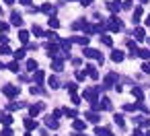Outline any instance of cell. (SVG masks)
I'll list each match as a JSON object with an SVG mask.
<instances>
[{
  "label": "cell",
  "mask_w": 150,
  "mask_h": 136,
  "mask_svg": "<svg viewBox=\"0 0 150 136\" xmlns=\"http://www.w3.org/2000/svg\"><path fill=\"white\" fill-rule=\"evenodd\" d=\"M82 54H84L86 58H95L97 62L103 64V54H101V52H97V50H93V48H86V50H82Z\"/></svg>",
  "instance_id": "6da1fadb"
},
{
  "label": "cell",
  "mask_w": 150,
  "mask_h": 136,
  "mask_svg": "<svg viewBox=\"0 0 150 136\" xmlns=\"http://www.w3.org/2000/svg\"><path fill=\"white\" fill-rule=\"evenodd\" d=\"M2 93H4L6 97H11V99H13V97H17V95H19V87H15V85H4V87H2Z\"/></svg>",
  "instance_id": "7a4b0ae2"
},
{
  "label": "cell",
  "mask_w": 150,
  "mask_h": 136,
  "mask_svg": "<svg viewBox=\"0 0 150 136\" xmlns=\"http://www.w3.org/2000/svg\"><path fill=\"white\" fill-rule=\"evenodd\" d=\"M107 27H109L111 31H119V29H121V21H119L117 17H111V19L107 21Z\"/></svg>",
  "instance_id": "3957f363"
},
{
  "label": "cell",
  "mask_w": 150,
  "mask_h": 136,
  "mask_svg": "<svg viewBox=\"0 0 150 136\" xmlns=\"http://www.w3.org/2000/svg\"><path fill=\"white\" fill-rule=\"evenodd\" d=\"M117 83V74L115 72H109L107 76H105V85L103 87H111V85H115Z\"/></svg>",
  "instance_id": "277c9868"
},
{
  "label": "cell",
  "mask_w": 150,
  "mask_h": 136,
  "mask_svg": "<svg viewBox=\"0 0 150 136\" xmlns=\"http://www.w3.org/2000/svg\"><path fill=\"white\" fill-rule=\"evenodd\" d=\"M11 23L17 25V27H23V17H21L19 13H13V15H11Z\"/></svg>",
  "instance_id": "5b68a950"
},
{
  "label": "cell",
  "mask_w": 150,
  "mask_h": 136,
  "mask_svg": "<svg viewBox=\"0 0 150 136\" xmlns=\"http://www.w3.org/2000/svg\"><path fill=\"white\" fill-rule=\"evenodd\" d=\"M43 107H45L43 103H37V105H31V107H29V115H31V117H35V115H37V113H39V111H41Z\"/></svg>",
  "instance_id": "8992f818"
},
{
  "label": "cell",
  "mask_w": 150,
  "mask_h": 136,
  "mask_svg": "<svg viewBox=\"0 0 150 136\" xmlns=\"http://www.w3.org/2000/svg\"><path fill=\"white\" fill-rule=\"evenodd\" d=\"M134 37H136L138 41H144V39H146V31H144L142 27H136V31H134Z\"/></svg>",
  "instance_id": "52a82bcc"
},
{
  "label": "cell",
  "mask_w": 150,
  "mask_h": 136,
  "mask_svg": "<svg viewBox=\"0 0 150 136\" xmlns=\"http://www.w3.org/2000/svg\"><path fill=\"white\" fill-rule=\"evenodd\" d=\"M91 78H99V72H97V68L93 66V64H86V70H84Z\"/></svg>",
  "instance_id": "ba28073f"
},
{
  "label": "cell",
  "mask_w": 150,
  "mask_h": 136,
  "mask_svg": "<svg viewBox=\"0 0 150 136\" xmlns=\"http://www.w3.org/2000/svg\"><path fill=\"white\" fill-rule=\"evenodd\" d=\"M107 9H109L111 13H119V9H121L119 0H113V2H107Z\"/></svg>",
  "instance_id": "9c48e42d"
},
{
  "label": "cell",
  "mask_w": 150,
  "mask_h": 136,
  "mask_svg": "<svg viewBox=\"0 0 150 136\" xmlns=\"http://www.w3.org/2000/svg\"><path fill=\"white\" fill-rule=\"evenodd\" d=\"M70 41H76V43H80V46H86V43H88V37H86V35H74Z\"/></svg>",
  "instance_id": "30bf717a"
},
{
  "label": "cell",
  "mask_w": 150,
  "mask_h": 136,
  "mask_svg": "<svg viewBox=\"0 0 150 136\" xmlns=\"http://www.w3.org/2000/svg\"><path fill=\"white\" fill-rule=\"evenodd\" d=\"M123 58H125L123 52H119V50H113V52H111V60H113V62H121Z\"/></svg>",
  "instance_id": "8fae6325"
},
{
  "label": "cell",
  "mask_w": 150,
  "mask_h": 136,
  "mask_svg": "<svg viewBox=\"0 0 150 136\" xmlns=\"http://www.w3.org/2000/svg\"><path fill=\"white\" fill-rule=\"evenodd\" d=\"M0 122L6 124V126H11V124H13V117H11L6 111H0Z\"/></svg>",
  "instance_id": "7c38bea8"
},
{
  "label": "cell",
  "mask_w": 150,
  "mask_h": 136,
  "mask_svg": "<svg viewBox=\"0 0 150 136\" xmlns=\"http://www.w3.org/2000/svg\"><path fill=\"white\" fill-rule=\"evenodd\" d=\"M140 17H142V6H136V9H134V19H132V21H134V25H138V23H140Z\"/></svg>",
  "instance_id": "4fadbf2b"
},
{
  "label": "cell",
  "mask_w": 150,
  "mask_h": 136,
  "mask_svg": "<svg viewBox=\"0 0 150 136\" xmlns=\"http://www.w3.org/2000/svg\"><path fill=\"white\" fill-rule=\"evenodd\" d=\"M132 95H134L138 101H144V93H142V89H140V87H134V89H132Z\"/></svg>",
  "instance_id": "5bb4252c"
},
{
  "label": "cell",
  "mask_w": 150,
  "mask_h": 136,
  "mask_svg": "<svg viewBox=\"0 0 150 136\" xmlns=\"http://www.w3.org/2000/svg\"><path fill=\"white\" fill-rule=\"evenodd\" d=\"M95 134H97V136H111V132H109L107 128H101V126L95 128Z\"/></svg>",
  "instance_id": "9a60e30c"
},
{
  "label": "cell",
  "mask_w": 150,
  "mask_h": 136,
  "mask_svg": "<svg viewBox=\"0 0 150 136\" xmlns=\"http://www.w3.org/2000/svg\"><path fill=\"white\" fill-rule=\"evenodd\" d=\"M84 117H86V120H88V122H93V124H97V122H99V117H101V115H99V113H95V111H91V113H86V115H84Z\"/></svg>",
  "instance_id": "2e32d148"
},
{
  "label": "cell",
  "mask_w": 150,
  "mask_h": 136,
  "mask_svg": "<svg viewBox=\"0 0 150 136\" xmlns=\"http://www.w3.org/2000/svg\"><path fill=\"white\" fill-rule=\"evenodd\" d=\"M33 78H35V83H37V85H41V83H43V78H45V74H43L41 70H35V76H33Z\"/></svg>",
  "instance_id": "e0dca14e"
},
{
  "label": "cell",
  "mask_w": 150,
  "mask_h": 136,
  "mask_svg": "<svg viewBox=\"0 0 150 136\" xmlns=\"http://www.w3.org/2000/svg\"><path fill=\"white\" fill-rule=\"evenodd\" d=\"M113 120H115V124H117L119 128H123V126H125V122H123V115H121V113H115V115H113Z\"/></svg>",
  "instance_id": "ac0fdd59"
},
{
  "label": "cell",
  "mask_w": 150,
  "mask_h": 136,
  "mask_svg": "<svg viewBox=\"0 0 150 136\" xmlns=\"http://www.w3.org/2000/svg\"><path fill=\"white\" fill-rule=\"evenodd\" d=\"M25 128H27V130H33V128H37V122L31 120V117H27V120H25Z\"/></svg>",
  "instance_id": "d6986e66"
},
{
  "label": "cell",
  "mask_w": 150,
  "mask_h": 136,
  "mask_svg": "<svg viewBox=\"0 0 150 136\" xmlns=\"http://www.w3.org/2000/svg\"><path fill=\"white\" fill-rule=\"evenodd\" d=\"M45 124H47V128H58V120H56V117H52V115H50V117H45Z\"/></svg>",
  "instance_id": "ffe728a7"
},
{
  "label": "cell",
  "mask_w": 150,
  "mask_h": 136,
  "mask_svg": "<svg viewBox=\"0 0 150 136\" xmlns=\"http://www.w3.org/2000/svg\"><path fill=\"white\" fill-rule=\"evenodd\" d=\"M72 126H74V130H84V128H86V122H82V120H74Z\"/></svg>",
  "instance_id": "44dd1931"
},
{
  "label": "cell",
  "mask_w": 150,
  "mask_h": 136,
  "mask_svg": "<svg viewBox=\"0 0 150 136\" xmlns=\"http://www.w3.org/2000/svg\"><path fill=\"white\" fill-rule=\"evenodd\" d=\"M27 70L35 72V70H37V60H27Z\"/></svg>",
  "instance_id": "7402d4cb"
},
{
  "label": "cell",
  "mask_w": 150,
  "mask_h": 136,
  "mask_svg": "<svg viewBox=\"0 0 150 136\" xmlns=\"http://www.w3.org/2000/svg\"><path fill=\"white\" fill-rule=\"evenodd\" d=\"M138 56L144 58V60H148V58H150V48H146V50H138Z\"/></svg>",
  "instance_id": "603a6c76"
},
{
  "label": "cell",
  "mask_w": 150,
  "mask_h": 136,
  "mask_svg": "<svg viewBox=\"0 0 150 136\" xmlns=\"http://www.w3.org/2000/svg\"><path fill=\"white\" fill-rule=\"evenodd\" d=\"M47 23H50V27H52V29H58V27H60V21H58V19H54V17H50V19H47Z\"/></svg>",
  "instance_id": "cb8c5ba5"
},
{
  "label": "cell",
  "mask_w": 150,
  "mask_h": 136,
  "mask_svg": "<svg viewBox=\"0 0 150 136\" xmlns=\"http://www.w3.org/2000/svg\"><path fill=\"white\" fill-rule=\"evenodd\" d=\"M13 56H15V60L19 62V60H23V58H25V50H17V52H13Z\"/></svg>",
  "instance_id": "d4e9b609"
},
{
  "label": "cell",
  "mask_w": 150,
  "mask_h": 136,
  "mask_svg": "<svg viewBox=\"0 0 150 136\" xmlns=\"http://www.w3.org/2000/svg\"><path fill=\"white\" fill-rule=\"evenodd\" d=\"M6 68H8L11 72H19V70H21V66H19V62H11V64H8Z\"/></svg>",
  "instance_id": "484cf974"
},
{
  "label": "cell",
  "mask_w": 150,
  "mask_h": 136,
  "mask_svg": "<svg viewBox=\"0 0 150 136\" xmlns=\"http://www.w3.org/2000/svg\"><path fill=\"white\" fill-rule=\"evenodd\" d=\"M47 85H50L52 89H58V87H60V83H58V78H56V76H50V80H47Z\"/></svg>",
  "instance_id": "4316f807"
},
{
  "label": "cell",
  "mask_w": 150,
  "mask_h": 136,
  "mask_svg": "<svg viewBox=\"0 0 150 136\" xmlns=\"http://www.w3.org/2000/svg\"><path fill=\"white\" fill-rule=\"evenodd\" d=\"M101 109H111V101H109L107 97L101 99Z\"/></svg>",
  "instance_id": "83f0119b"
},
{
  "label": "cell",
  "mask_w": 150,
  "mask_h": 136,
  "mask_svg": "<svg viewBox=\"0 0 150 136\" xmlns=\"http://www.w3.org/2000/svg\"><path fill=\"white\" fill-rule=\"evenodd\" d=\"M43 35H45L47 39H52V41H56V39H58V33H56V31H45Z\"/></svg>",
  "instance_id": "f1b7e54d"
},
{
  "label": "cell",
  "mask_w": 150,
  "mask_h": 136,
  "mask_svg": "<svg viewBox=\"0 0 150 136\" xmlns=\"http://www.w3.org/2000/svg\"><path fill=\"white\" fill-rule=\"evenodd\" d=\"M121 9H125V11L134 9V0H123V4H121Z\"/></svg>",
  "instance_id": "f546056e"
},
{
  "label": "cell",
  "mask_w": 150,
  "mask_h": 136,
  "mask_svg": "<svg viewBox=\"0 0 150 136\" xmlns=\"http://www.w3.org/2000/svg\"><path fill=\"white\" fill-rule=\"evenodd\" d=\"M41 11H43V13H47V15H52V13H54L56 9H54L52 4H43V6H41Z\"/></svg>",
  "instance_id": "4dcf8cb0"
},
{
  "label": "cell",
  "mask_w": 150,
  "mask_h": 136,
  "mask_svg": "<svg viewBox=\"0 0 150 136\" xmlns=\"http://www.w3.org/2000/svg\"><path fill=\"white\" fill-rule=\"evenodd\" d=\"M19 39H21V41H29V33L21 29V31H19Z\"/></svg>",
  "instance_id": "1f68e13d"
},
{
  "label": "cell",
  "mask_w": 150,
  "mask_h": 136,
  "mask_svg": "<svg viewBox=\"0 0 150 136\" xmlns=\"http://www.w3.org/2000/svg\"><path fill=\"white\" fill-rule=\"evenodd\" d=\"M101 41H103V43H105V46H111V43H113V39H111V37H109V35H105V33H103V35H101Z\"/></svg>",
  "instance_id": "d6a6232c"
},
{
  "label": "cell",
  "mask_w": 150,
  "mask_h": 136,
  "mask_svg": "<svg viewBox=\"0 0 150 136\" xmlns=\"http://www.w3.org/2000/svg\"><path fill=\"white\" fill-rule=\"evenodd\" d=\"M66 89H68L70 93H76V89H78V85H76V83H66Z\"/></svg>",
  "instance_id": "836d02e7"
},
{
  "label": "cell",
  "mask_w": 150,
  "mask_h": 136,
  "mask_svg": "<svg viewBox=\"0 0 150 136\" xmlns=\"http://www.w3.org/2000/svg\"><path fill=\"white\" fill-rule=\"evenodd\" d=\"M11 54V48L8 46H0V56H8Z\"/></svg>",
  "instance_id": "e575fe53"
},
{
  "label": "cell",
  "mask_w": 150,
  "mask_h": 136,
  "mask_svg": "<svg viewBox=\"0 0 150 136\" xmlns=\"http://www.w3.org/2000/svg\"><path fill=\"white\" fill-rule=\"evenodd\" d=\"M15 132L11 130V128H2V130H0V136H13Z\"/></svg>",
  "instance_id": "d590c367"
},
{
  "label": "cell",
  "mask_w": 150,
  "mask_h": 136,
  "mask_svg": "<svg viewBox=\"0 0 150 136\" xmlns=\"http://www.w3.org/2000/svg\"><path fill=\"white\" fill-rule=\"evenodd\" d=\"M142 72L150 74V62H144V64H142Z\"/></svg>",
  "instance_id": "8d00e7d4"
},
{
  "label": "cell",
  "mask_w": 150,
  "mask_h": 136,
  "mask_svg": "<svg viewBox=\"0 0 150 136\" xmlns=\"http://www.w3.org/2000/svg\"><path fill=\"white\" fill-rule=\"evenodd\" d=\"M84 76H86L84 70H78V72H76V78H78V80H84Z\"/></svg>",
  "instance_id": "74e56055"
},
{
  "label": "cell",
  "mask_w": 150,
  "mask_h": 136,
  "mask_svg": "<svg viewBox=\"0 0 150 136\" xmlns=\"http://www.w3.org/2000/svg\"><path fill=\"white\" fill-rule=\"evenodd\" d=\"M72 103H74V105H80V97H78L76 93H72Z\"/></svg>",
  "instance_id": "f35d334b"
},
{
  "label": "cell",
  "mask_w": 150,
  "mask_h": 136,
  "mask_svg": "<svg viewBox=\"0 0 150 136\" xmlns=\"http://www.w3.org/2000/svg\"><path fill=\"white\" fill-rule=\"evenodd\" d=\"M64 113H66L68 117H76V109H66Z\"/></svg>",
  "instance_id": "ab89813d"
},
{
  "label": "cell",
  "mask_w": 150,
  "mask_h": 136,
  "mask_svg": "<svg viewBox=\"0 0 150 136\" xmlns=\"http://www.w3.org/2000/svg\"><path fill=\"white\" fill-rule=\"evenodd\" d=\"M2 31H8V23H4V21H0V33Z\"/></svg>",
  "instance_id": "60d3db41"
},
{
  "label": "cell",
  "mask_w": 150,
  "mask_h": 136,
  "mask_svg": "<svg viewBox=\"0 0 150 136\" xmlns=\"http://www.w3.org/2000/svg\"><path fill=\"white\" fill-rule=\"evenodd\" d=\"M33 33H35V35H43V31H41V27H37V25H33Z\"/></svg>",
  "instance_id": "b9f144b4"
},
{
  "label": "cell",
  "mask_w": 150,
  "mask_h": 136,
  "mask_svg": "<svg viewBox=\"0 0 150 136\" xmlns=\"http://www.w3.org/2000/svg\"><path fill=\"white\" fill-rule=\"evenodd\" d=\"M21 4H25V6H31V0H21Z\"/></svg>",
  "instance_id": "7bdbcfd3"
},
{
  "label": "cell",
  "mask_w": 150,
  "mask_h": 136,
  "mask_svg": "<svg viewBox=\"0 0 150 136\" xmlns=\"http://www.w3.org/2000/svg\"><path fill=\"white\" fill-rule=\"evenodd\" d=\"M80 4H82V6H88V4H91V0H80Z\"/></svg>",
  "instance_id": "ee69618b"
},
{
  "label": "cell",
  "mask_w": 150,
  "mask_h": 136,
  "mask_svg": "<svg viewBox=\"0 0 150 136\" xmlns=\"http://www.w3.org/2000/svg\"><path fill=\"white\" fill-rule=\"evenodd\" d=\"M0 43H6V35H0Z\"/></svg>",
  "instance_id": "f6af8a7d"
},
{
  "label": "cell",
  "mask_w": 150,
  "mask_h": 136,
  "mask_svg": "<svg viewBox=\"0 0 150 136\" xmlns=\"http://www.w3.org/2000/svg\"><path fill=\"white\" fill-rule=\"evenodd\" d=\"M144 23H146V25H148V27H150V15H148V17H146V21H144Z\"/></svg>",
  "instance_id": "bcb514c9"
},
{
  "label": "cell",
  "mask_w": 150,
  "mask_h": 136,
  "mask_svg": "<svg viewBox=\"0 0 150 136\" xmlns=\"http://www.w3.org/2000/svg\"><path fill=\"white\" fill-rule=\"evenodd\" d=\"M4 2H6V4H15V0H4Z\"/></svg>",
  "instance_id": "7dc6e473"
},
{
  "label": "cell",
  "mask_w": 150,
  "mask_h": 136,
  "mask_svg": "<svg viewBox=\"0 0 150 136\" xmlns=\"http://www.w3.org/2000/svg\"><path fill=\"white\" fill-rule=\"evenodd\" d=\"M144 136H150V130H148V132H146V134H144Z\"/></svg>",
  "instance_id": "c3c4849f"
},
{
  "label": "cell",
  "mask_w": 150,
  "mask_h": 136,
  "mask_svg": "<svg viewBox=\"0 0 150 136\" xmlns=\"http://www.w3.org/2000/svg\"><path fill=\"white\" fill-rule=\"evenodd\" d=\"M0 13H2V6H0Z\"/></svg>",
  "instance_id": "681fc988"
},
{
  "label": "cell",
  "mask_w": 150,
  "mask_h": 136,
  "mask_svg": "<svg viewBox=\"0 0 150 136\" xmlns=\"http://www.w3.org/2000/svg\"><path fill=\"white\" fill-rule=\"evenodd\" d=\"M140 2H146V0H140Z\"/></svg>",
  "instance_id": "f907efd6"
},
{
  "label": "cell",
  "mask_w": 150,
  "mask_h": 136,
  "mask_svg": "<svg viewBox=\"0 0 150 136\" xmlns=\"http://www.w3.org/2000/svg\"><path fill=\"white\" fill-rule=\"evenodd\" d=\"M25 136H31V134H25Z\"/></svg>",
  "instance_id": "816d5d0a"
},
{
  "label": "cell",
  "mask_w": 150,
  "mask_h": 136,
  "mask_svg": "<svg viewBox=\"0 0 150 136\" xmlns=\"http://www.w3.org/2000/svg\"><path fill=\"white\" fill-rule=\"evenodd\" d=\"M0 68H4V66H0Z\"/></svg>",
  "instance_id": "f5cc1de1"
}]
</instances>
